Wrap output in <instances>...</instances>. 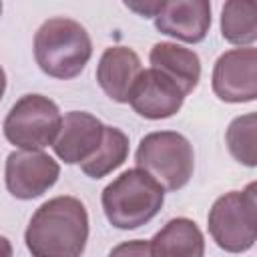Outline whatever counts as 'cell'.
Returning <instances> with one entry per match:
<instances>
[{
    "label": "cell",
    "mask_w": 257,
    "mask_h": 257,
    "mask_svg": "<svg viewBox=\"0 0 257 257\" xmlns=\"http://www.w3.org/2000/svg\"><path fill=\"white\" fill-rule=\"evenodd\" d=\"M24 241L32 257H80L88 241V213L76 197H54L32 215Z\"/></svg>",
    "instance_id": "6da1fadb"
},
{
    "label": "cell",
    "mask_w": 257,
    "mask_h": 257,
    "mask_svg": "<svg viewBox=\"0 0 257 257\" xmlns=\"http://www.w3.org/2000/svg\"><path fill=\"white\" fill-rule=\"evenodd\" d=\"M92 54V42L84 26L72 18H48L34 36V58L40 70L52 78L78 76Z\"/></svg>",
    "instance_id": "7a4b0ae2"
},
{
    "label": "cell",
    "mask_w": 257,
    "mask_h": 257,
    "mask_svg": "<svg viewBox=\"0 0 257 257\" xmlns=\"http://www.w3.org/2000/svg\"><path fill=\"white\" fill-rule=\"evenodd\" d=\"M165 189L141 169H128L102 191V209L116 229H137L163 207Z\"/></svg>",
    "instance_id": "3957f363"
},
{
    "label": "cell",
    "mask_w": 257,
    "mask_h": 257,
    "mask_svg": "<svg viewBox=\"0 0 257 257\" xmlns=\"http://www.w3.org/2000/svg\"><path fill=\"white\" fill-rule=\"evenodd\" d=\"M135 161L137 169L145 171L167 191L183 189L195 169L191 143L175 131H159L143 137Z\"/></svg>",
    "instance_id": "277c9868"
},
{
    "label": "cell",
    "mask_w": 257,
    "mask_h": 257,
    "mask_svg": "<svg viewBox=\"0 0 257 257\" xmlns=\"http://www.w3.org/2000/svg\"><path fill=\"white\" fill-rule=\"evenodd\" d=\"M209 233L213 241L229 251H249L257 239V185L219 197L209 211Z\"/></svg>",
    "instance_id": "5b68a950"
},
{
    "label": "cell",
    "mask_w": 257,
    "mask_h": 257,
    "mask_svg": "<svg viewBox=\"0 0 257 257\" xmlns=\"http://www.w3.org/2000/svg\"><path fill=\"white\" fill-rule=\"evenodd\" d=\"M60 124V110L48 96L24 94L4 118V137L22 151H42L54 143Z\"/></svg>",
    "instance_id": "8992f818"
},
{
    "label": "cell",
    "mask_w": 257,
    "mask_h": 257,
    "mask_svg": "<svg viewBox=\"0 0 257 257\" xmlns=\"http://www.w3.org/2000/svg\"><path fill=\"white\" fill-rule=\"evenodd\" d=\"M213 90L225 102H251L257 96V50L233 48L213 68Z\"/></svg>",
    "instance_id": "52a82bcc"
},
{
    "label": "cell",
    "mask_w": 257,
    "mask_h": 257,
    "mask_svg": "<svg viewBox=\"0 0 257 257\" xmlns=\"http://www.w3.org/2000/svg\"><path fill=\"white\" fill-rule=\"evenodd\" d=\"M6 189L16 199H34L58 179V163L42 151H14L6 159Z\"/></svg>",
    "instance_id": "ba28073f"
},
{
    "label": "cell",
    "mask_w": 257,
    "mask_h": 257,
    "mask_svg": "<svg viewBox=\"0 0 257 257\" xmlns=\"http://www.w3.org/2000/svg\"><path fill=\"white\" fill-rule=\"evenodd\" d=\"M183 100L185 94L181 92V88L155 68L141 72L128 96V102L135 112L151 120L169 118L177 114L183 106Z\"/></svg>",
    "instance_id": "9c48e42d"
},
{
    "label": "cell",
    "mask_w": 257,
    "mask_h": 257,
    "mask_svg": "<svg viewBox=\"0 0 257 257\" xmlns=\"http://www.w3.org/2000/svg\"><path fill=\"white\" fill-rule=\"evenodd\" d=\"M102 133L104 124L96 116L84 110H70L64 114L60 131L52 143L54 153L66 165H80L96 151L102 141Z\"/></svg>",
    "instance_id": "30bf717a"
},
{
    "label": "cell",
    "mask_w": 257,
    "mask_h": 257,
    "mask_svg": "<svg viewBox=\"0 0 257 257\" xmlns=\"http://www.w3.org/2000/svg\"><path fill=\"white\" fill-rule=\"evenodd\" d=\"M159 32L183 42H201L211 26V4L207 0H173L163 2L155 14Z\"/></svg>",
    "instance_id": "8fae6325"
},
{
    "label": "cell",
    "mask_w": 257,
    "mask_h": 257,
    "mask_svg": "<svg viewBox=\"0 0 257 257\" xmlns=\"http://www.w3.org/2000/svg\"><path fill=\"white\" fill-rule=\"evenodd\" d=\"M143 72L141 58L133 48L110 46L102 52L96 66L100 88L116 102H128L131 90Z\"/></svg>",
    "instance_id": "7c38bea8"
},
{
    "label": "cell",
    "mask_w": 257,
    "mask_h": 257,
    "mask_svg": "<svg viewBox=\"0 0 257 257\" xmlns=\"http://www.w3.org/2000/svg\"><path fill=\"white\" fill-rule=\"evenodd\" d=\"M149 60H151V68L159 70L169 80H173L185 96L193 92L201 80V60L197 52L183 48L179 44L157 42L151 48Z\"/></svg>",
    "instance_id": "4fadbf2b"
},
{
    "label": "cell",
    "mask_w": 257,
    "mask_h": 257,
    "mask_svg": "<svg viewBox=\"0 0 257 257\" xmlns=\"http://www.w3.org/2000/svg\"><path fill=\"white\" fill-rule=\"evenodd\" d=\"M151 257H203L205 239L195 221L171 219L151 241Z\"/></svg>",
    "instance_id": "5bb4252c"
},
{
    "label": "cell",
    "mask_w": 257,
    "mask_h": 257,
    "mask_svg": "<svg viewBox=\"0 0 257 257\" xmlns=\"http://www.w3.org/2000/svg\"><path fill=\"white\" fill-rule=\"evenodd\" d=\"M128 155V137L116 126H104L102 141L96 151L80 163V169L90 179H102L120 167Z\"/></svg>",
    "instance_id": "9a60e30c"
},
{
    "label": "cell",
    "mask_w": 257,
    "mask_h": 257,
    "mask_svg": "<svg viewBox=\"0 0 257 257\" xmlns=\"http://www.w3.org/2000/svg\"><path fill=\"white\" fill-rule=\"evenodd\" d=\"M221 34L231 44L249 46L257 38V2L229 0L221 12Z\"/></svg>",
    "instance_id": "2e32d148"
},
{
    "label": "cell",
    "mask_w": 257,
    "mask_h": 257,
    "mask_svg": "<svg viewBox=\"0 0 257 257\" xmlns=\"http://www.w3.org/2000/svg\"><path fill=\"white\" fill-rule=\"evenodd\" d=\"M255 128H257V114L249 112L243 116H237L229 128H227V147L229 153L243 165L255 167L257 155H255Z\"/></svg>",
    "instance_id": "e0dca14e"
},
{
    "label": "cell",
    "mask_w": 257,
    "mask_h": 257,
    "mask_svg": "<svg viewBox=\"0 0 257 257\" xmlns=\"http://www.w3.org/2000/svg\"><path fill=\"white\" fill-rule=\"evenodd\" d=\"M108 257H151V247H149V241H141V239L124 241L116 245L108 253Z\"/></svg>",
    "instance_id": "ac0fdd59"
},
{
    "label": "cell",
    "mask_w": 257,
    "mask_h": 257,
    "mask_svg": "<svg viewBox=\"0 0 257 257\" xmlns=\"http://www.w3.org/2000/svg\"><path fill=\"white\" fill-rule=\"evenodd\" d=\"M124 6H126L128 10H133V12H137V14L145 16V18H149V16H155V14L161 10L163 2H124Z\"/></svg>",
    "instance_id": "d6986e66"
},
{
    "label": "cell",
    "mask_w": 257,
    "mask_h": 257,
    "mask_svg": "<svg viewBox=\"0 0 257 257\" xmlns=\"http://www.w3.org/2000/svg\"><path fill=\"white\" fill-rule=\"evenodd\" d=\"M0 257H12V245L2 235H0Z\"/></svg>",
    "instance_id": "ffe728a7"
},
{
    "label": "cell",
    "mask_w": 257,
    "mask_h": 257,
    "mask_svg": "<svg viewBox=\"0 0 257 257\" xmlns=\"http://www.w3.org/2000/svg\"><path fill=\"white\" fill-rule=\"evenodd\" d=\"M4 90H6V74H4V68L0 66V98H2Z\"/></svg>",
    "instance_id": "44dd1931"
},
{
    "label": "cell",
    "mask_w": 257,
    "mask_h": 257,
    "mask_svg": "<svg viewBox=\"0 0 257 257\" xmlns=\"http://www.w3.org/2000/svg\"><path fill=\"white\" fill-rule=\"evenodd\" d=\"M0 12H2V4H0Z\"/></svg>",
    "instance_id": "7402d4cb"
}]
</instances>
